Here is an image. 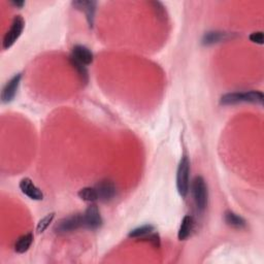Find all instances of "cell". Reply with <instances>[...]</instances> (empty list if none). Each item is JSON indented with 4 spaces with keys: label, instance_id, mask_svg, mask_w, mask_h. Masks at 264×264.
Returning <instances> with one entry per match:
<instances>
[{
    "label": "cell",
    "instance_id": "17",
    "mask_svg": "<svg viewBox=\"0 0 264 264\" xmlns=\"http://www.w3.org/2000/svg\"><path fill=\"white\" fill-rule=\"evenodd\" d=\"M78 195L81 200H84V202H87V203H94L96 202V200H98V195H97L95 187L94 188L92 187L81 188L79 191Z\"/></svg>",
    "mask_w": 264,
    "mask_h": 264
},
{
    "label": "cell",
    "instance_id": "5",
    "mask_svg": "<svg viewBox=\"0 0 264 264\" xmlns=\"http://www.w3.org/2000/svg\"><path fill=\"white\" fill-rule=\"evenodd\" d=\"M24 27H25L24 19L21 16H17L11 25V28L7 30L3 38L2 47L4 50H8L10 48H12L16 43V41L19 40V38L23 33Z\"/></svg>",
    "mask_w": 264,
    "mask_h": 264
},
{
    "label": "cell",
    "instance_id": "6",
    "mask_svg": "<svg viewBox=\"0 0 264 264\" xmlns=\"http://www.w3.org/2000/svg\"><path fill=\"white\" fill-rule=\"evenodd\" d=\"M83 215L85 228L90 230H96L102 225V218L96 204H91L90 206H88L86 212Z\"/></svg>",
    "mask_w": 264,
    "mask_h": 264
},
{
    "label": "cell",
    "instance_id": "1",
    "mask_svg": "<svg viewBox=\"0 0 264 264\" xmlns=\"http://www.w3.org/2000/svg\"><path fill=\"white\" fill-rule=\"evenodd\" d=\"M264 95L260 91H247V92L227 93L221 97L220 103L223 105H234L239 103H254L262 105Z\"/></svg>",
    "mask_w": 264,
    "mask_h": 264
},
{
    "label": "cell",
    "instance_id": "19",
    "mask_svg": "<svg viewBox=\"0 0 264 264\" xmlns=\"http://www.w3.org/2000/svg\"><path fill=\"white\" fill-rule=\"evenodd\" d=\"M54 218H55V214L54 213H51V214H48L47 216H44L42 219H41L40 222L38 223V226H36V231H38L39 233L44 232L45 230H47L48 227L50 226V224L53 222Z\"/></svg>",
    "mask_w": 264,
    "mask_h": 264
},
{
    "label": "cell",
    "instance_id": "18",
    "mask_svg": "<svg viewBox=\"0 0 264 264\" xmlns=\"http://www.w3.org/2000/svg\"><path fill=\"white\" fill-rule=\"evenodd\" d=\"M70 63H71V65L74 66V67L77 69L78 74H79V77L81 78V81H83V83L86 84L87 81H88V78H89L87 67H86L85 65L81 64V63L76 61L75 59H72L71 57H70Z\"/></svg>",
    "mask_w": 264,
    "mask_h": 264
},
{
    "label": "cell",
    "instance_id": "8",
    "mask_svg": "<svg viewBox=\"0 0 264 264\" xmlns=\"http://www.w3.org/2000/svg\"><path fill=\"white\" fill-rule=\"evenodd\" d=\"M22 75L17 74L5 84L1 92V100L3 103H8L13 102L18 93V90H19Z\"/></svg>",
    "mask_w": 264,
    "mask_h": 264
},
{
    "label": "cell",
    "instance_id": "23",
    "mask_svg": "<svg viewBox=\"0 0 264 264\" xmlns=\"http://www.w3.org/2000/svg\"><path fill=\"white\" fill-rule=\"evenodd\" d=\"M11 3L16 7H23L24 4H25L24 1H20V0H17V1H16V0H14V1H12Z\"/></svg>",
    "mask_w": 264,
    "mask_h": 264
},
{
    "label": "cell",
    "instance_id": "2",
    "mask_svg": "<svg viewBox=\"0 0 264 264\" xmlns=\"http://www.w3.org/2000/svg\"><path fill=\"white\" fill-rule=\"evenodd\" d=\"M177 188L179 194L185 198L190 188V161L187 156H183L179 163L177 171Z\"/></svg>",
    "mask_w": 264,
    "mask_h": 264
},
{
    "label": "cell",
    "instance_id": "14",
    "mask_svg": "<svg viewBox=\"0 0 264 264\" xmlns=\"http://www.w3.org/2000/svg\"><path fill=\"white\" fill-rule=\"evenodd\" d=\"M224 220L227 225L235 229H243L244 228L245 225H247L245 220L243 217L236 215L232 212H226L224 215Z\"/></svg>",
    "mask_w": 264,
    "mask_h": 264
},
{
    "label": "cell",
    "instance_id": "9",
    "mask_svg": "<svg viewBox=\"0 0 264 264\" xmlns=\"http://www.w3.org/2000/svg\"><path fill=\"white\" fill-rule=\"evenodd\" d=\"M19 187L22 191V193L25 194L27 197H29L32 200H42L43 194L40 188L36 187L31 179L29 178H23L20 181Z\"/></svg>",
    "mask_w": 264,
    "mask_h": 264
},
{
    "label": "cell",
    "instance_id": "16",
    "mask_svg": "<svg viewBox=\"0 0 264 264\" xmlns=\"http://www.w3.org/2000/svg\"><path fill=\"white\" fill-rule=\"evenodd\" d=\"M152 232H154V226L150 225V224H145V225L140 226V227H138V228L131 230L129 232L128 236L130 239L145 240Z\"/></svg>",
    "mask_w": 264,
    "mask_h": 264
},
{
    "label": "cell",
    "instance_id": "12",
    "mask_svg": "<svg viewBox=\"0 0 264 264\" xmlns=\"http://www.w3.org/2000/svg\"><path fill=\"white\" fill-rule=\"evenodd\" d=\"M194 228V219L192 216L187 215L183 218V220L181 222L180 229L178 233V238L180 241H185L188 239L190 234L192 233Z\"/></svg>",
    "mask_w": 264,
    "mask_h": 264
},
{
    "label": "cell",
    "instance_id": "20",
    "mask_svg": "<svg viewBox=\"0 0 264 264\" xmlns=\"http://www.w3.org/2000/svg\"><path fill=\"white\" fill-rule=\"evenodd\" d=\"M151 4L153 5L154 11H155V13H156L159 19L162 21H165L166 18H167V14H166V10L164 8V6H163V4L158 1H153V2H151Z\"/></svg>",
    "mask_w": 264,
    "mask_h": 264
},
{
    "label": "cell",
    "instance_id": "15",
    "mask_svg": "<svg viewBox=\"0 0 264 264\" xmlns=\"http://www.w3.org/2000/svg\"><path fill=\"white\" fill-rule=\"evenodd\" d=\"M33 242V234L32 233H26L20 236L15 244V251L19 254H23L29 250Z\"/></svg>",
    "mask_w": 264,
    "mask_h": 264
},
{
    "label": "cell",
    "instance_id": "11",
    "mask_svg": "<svg viewBox=\"0 0 264 264\" xmlns=\"http://www.w3.org/2000/svg\"><path fill=\"white\" fill-rule=\"evenodd\" d=\"M77 10L84 12L86 15V19L88 21L89 27L92 28L94 24V18H95V12H96V2L95 1H85V0H80V1H74L72 2Z\"/></svg>",
    "mask_w": 264,
    "mask_h": 264
},
{
    "label": "cell",
    "instance_id": "3",
    "mask_svg": "<svg viewBox=\"0 0 264 264\" xmlns=\"http://www.w3.org/2000/svg\"><path fill=\"white\" fill-rule=\"evenodd\" d=\"M192 195L197 211L203 212L207 206L208 190L203 177H196L192 183Z\"/></svg>",
    "mask_w": 264,
    "mask_h": 264
},
{
    "label": "cell",
    "instance_id": "7",
    "mask_svg": "<svg viewBox=\"0 0 264 264\" xmlns=\"http://www.w3.org/2000/svg\"><path fill=\"white\" fill-rule=\"evenodd\" d=\"M98 199L102 203H108L113 200L117 195V188L111 181L103 180L95 186Z\"/></svg>",
    "mask_w": 264,
    "mask_h": 264
},
{
    "label": "cell",
    "instance_id": "10",
    "mask_svg": "<svg viewBox=\"0 0 264 264\" xmlns=\"http://www.w3.org/2000/svg\"><path fill=\"white\" fill-rule=\"evenodd\" d=\"M72 59H75L76 61L81 63V64L88 66L90 64H92L93 62V54L91 52L87 47L81 44H77L72 49L71 56Z\"/></svg>",
    "mask_w": 264,
    "mask_h": 264
},
{
    "label": "cell",
    "instance_id": "21",
    "mask_svg": "<svg viewBox=\"0 0 264 264\" xmlns=\"http://www.w3.org/2000/svg\"><path fill=\"white\" fill-rule=\"evenodd\" d=\"M249 40L254 42V43H257V44H263V41H264V36H263V32L262 31H256V32H253L252 34H250L249 36Z\"/></svg>",
    "mask_w": 264,
    "mask_h": 264
},
{
    "label": "cell",
    "instance_id": "22",
    "mask_svg": "<svg viewBox=\"0 0 264 264\" xmlns=\"http://www.w3.org/2000/svg\"><path fill=\"white\" fill-rule=\"evenodd\" d=\"M145 240H148L152 244V245H153L154 248H160L161 240H160V235L158 233L152 232Z\"/></svg>",
    "mask_w": 264,
    "mask_h": 264
},
{
    "label": "cell",
    "instance_id": "4",
    "mask_svg": "<svg viewBox=\"0 0 264 264\" xmlns=\"http://www.w3.org/2000/svg\"><path fill=\"white\" fill-rule=\"evenodd\" d=\"M80 228H85L84 215L76 214L61 219L55 226V232L59 234H65L74 232Z\"/></svg>",
    "mask_w": 264,
    "mask_h": 264
},
{
    "label": "cell",
    "instance_id": "13",
    "mask_svg": "<svg viewBox=\"0 0 264 264\" xmlns=\"http://www.w3.org/2000/svg\"><path fill=\"white\" fill-rule=\"evenodd\" d=\"M230 38L228 33L221 32V31H209L203 35V44L209 45L215 44L218 42H221L223 41L228 40Z\"/></svg>",
    "mask_w": 264,
    "mask_h": 264
}]
</instances>
